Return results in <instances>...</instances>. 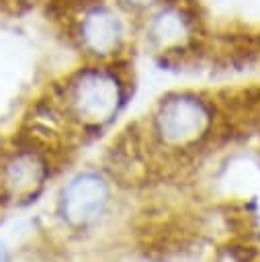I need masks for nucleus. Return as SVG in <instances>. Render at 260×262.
Masks as SVG:
<instances>
[{
    "mask_svg": "<svg viewBox=\"0 0 260 262\" xmlns=\"http://www.w3.org/2000/svg\"><path fill=\"white\" fill-rule=\"evenodd\" d=\"M53 98L72 129L100 131L109 127L129 98L123 61H84L55 86Z\"/></svg>",
    "mask_w": 260,
    "mask_h": 262,
    "instance_id": "nucleus-2",
    "label": "nucleus"
},
{
    "mask_svg": "<svg viewBox=\"0 0 260 262\" xmlns=\"http://www.w3.org/2000/svg\"><path fill=\"white\" fill-rule=\"evenodd\" d=\"M4 258H6V254H4V246L0 244V262H4Z\"/></svg>",
    "mask_w": 260,
    "mask_h": 262,
    "instance_id": "nucleus-9",
    "label": "nucleus"
},
{
    "mask_svg": "<svg viewBox=\"0 0 260 262\" xmlns=\"http://www.w3.org/2000/svg\"><path fill=\"white\" fill-rule=\"evenodd\" d=\"M217 102L197 90H172L158 98L147 117V139L162 151L197 149L217 129Z\"/></svg>",
    "mask_w": 260,
    "mask_h": 262,
    "instance_id": "nucleus-3",
    "label": "nucleus"
},
{
    "mask_svg": "<svg viewBox=\"0 0 260 262\" xmlns=\"http://www.w3.org/2000/svg\"><path fill=\"white\" fill-rule=\"evenodd\" d=\"M111 190L104 176L98 172H80L63 186L59 196L61 219L76 229H84L98 221L109 207Z\"/></svg>",
    "mask_w": 260,
    "mask_h": 262,
    "instance_id": "nucleus-6",
    "label": "nucleus"
},
{
    "mask_svg": "<svg viewBox=\"0 0 260 262\" xmlns=\"http://www.w3.org/2000/svg\"><path fill=\"white\" fill-rule=\"evenodd\" d=\"M41 8L84 61H125L135 43V18L115 0H47Z\"/></svg>",
    "mask_w": 260,
    "mask_h": 262,
    "instance_id": "nucleus-1",
    "label": "nucleus"
},
{
    "mask_svg": "<svg viewBox=\"0 0 260 262\" xmlns=\"http://www.w3.org/2000/svg\"><path fill=\"white\" fill-rule=\"evenodd\" d=\"M43 147L25 137L14 147L0 151V190L10 199H25L39 190L47 178Z\"/></svg>",
    "mask_w": 260,
    "mask_h": 262,
    "instance_id": "nucleus-5",
    "label": "nucleus"
},
{
    "mask_svg": "<svg viewBox=\"0 0 260 262\" xmlns=\"http://www.w3.org/2000/svg\"><path fill=\"white\" fill-rule=\"evenodd\" d=\"M205 37L207 20L197 0H164L135 20V43L158 57H186Z\"/></svg>",
    "mask_w": 260,
    "mask_h": 262,
    "instance_id": "nucleus-4",
    "label": "nucleus"
},
{
    "mask_svg": "<svg viewBox=\"0 0 260 262\" xmlns=\"http://www.w3.org/2000/svg\"><path fill=\"white\" fill-rule=\"evenodd\" d=\"M129 16H133L135 20L141 18L143 14H147L149 10H154L158 4H162L164 0H115Z\"/></svg>",
    "mask_w": 260,
    "mask_h": 262,
    "instance_id": "nucleus-7",
    "label": "nucleus"
},
{
    "mask_svg": "<svg viewBox=\"0 0 260 262\" xmlns=\"http://www.w3.org/2000/svg\"><path fill=\"white\" fill-rule=\"evenodd\" d=\"M47 0H0V6L4 8H14V10H20V8H33V6H43Z\"/></svg>",
    "mask_w": 260,
    "mask_h": 262,
    "instance_id": "nucleus-8",
    "label": "nucleus"
},
{
    "mask_svg": "<svg viewBox=\"0 0 260 262\" xmlns=\"http://www.w3.org/2000/svg\"><path fill=\"white\" fill-rule=\"evenodd\" d=\"M258 47H260V37H258Z\"/></svg>",
    "mask_w": 260,
    "mask_h": 262,
    "instance_id": "nucleus-10",
    "label": "nucleus"
}]
</instances>
